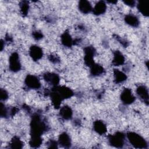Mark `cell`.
<instances>
[{"label":"cell","instance_id":"15","mask_svg":"<svg viewBox=\"0 0 149 149\" xmlns=\"http://www.w3.org/2000/svg\"><path fill=\"white\" fill-rule=\"evenodd\" d=\"M125 58L122 53L119 51H116L114 54L113 63L115 66H119L122 65L124 62Z\"/></svg>","mask_w":149,"mask_h":149},{"label":"cell","instance_id":"23","mask_svg":"<svg viewBox=\"0 0 149 149\" xmlns=\"http://www.w3.org/2000/svg\"><path fill=\"white\" fill-rule=\"evenodd\" d=\"M28 9H29V6L27 3H26L24 2H23L21 6V10L22 12V13L26 14L28 12Z\"/></svg>","mask_w":149,"mask_h":149},{"label":"cell","instance_id":"7","mask_svg":"<svg viewBox=\"0 0 149 149\" xmlns=\"http://www.w3.org/2000/svg\"><path fill=\"white\" fill-rule=\"evenodd\" d=\"M30 55L34 61H37L42 57V51L39 47L33 45L30 49Z\"/></svg>","mask_w":149,"mask_h":149},{"label":"cell","instance_id":"24","mask_svg":"<svg viewBox=\"0 0 149 149\" xmlns=\"http://www.w3.org/2000/svg\"><path fill=\"white\" fill-rule=\"evenodd\" d=\"M8 97V94L5 90H1V98L2 100H6Z\"/></svg>","mask_w":149,"mask_h":149},{"label":"cell","instance_id":"5","mask_svg":"<svg viewBox=\"0 0 149 149\" xmlns=\"http://www.w3.org/2000/svg\"><path fill=\"white\" fill-rule=\"evenodd\" d=\"M120 98L122 102L126 104H130L134 101V97L132 94L131 90L128 88H126L122 91Z\"/></svg>","mask_w":149,"mask_h":149},{"label":"cell","instance_id":"25","mask_svg":"<svg viewBox=\"0 0 149 149\" xmlns=\"http://www.w3.org/2000/svg\"><path fill=\"white\" fill-rule=\"evenodd\" d=\"M123 2L126 4L127 5H129L130 6H134V4H135V1H132V0H129V1H124Z\"/></svg>","mask_w":149,"mask_h":149},{"label":"cell","instance_id":"11","mask_svg":"<svg viewBox=\"0 0 149 149\" xmlns=\"http://www.w3.org/2000/svg\"><path fill=\"white\" fill-rule=\"evenodd\" d=\"M45 80L52 85H56L59 82V77L55 73H47L44 75Z\"/></svg>","mask_w":149,"mask_h":149},{"label":"cell","instance_id":"9","mask_svg":"<svg viewBox=\"0 0 149 149\" xmlns=\"http://www.w3.org/2000/svg\"><path fill=\"white\" fill-rule=\"evenodd\" d=\"M79 9L83 13H88L92 10L90 3L87 1H80L79 3Z\"/></svg>","mask_w":149,"mask_h":149},{"label":"cell","instance_id":"18","mask_svg":"<svg viewBox=\"0 0 149 149\" xmlns=\"http://www.w3.org/2000/svg\"><path fill=\"white\" fill-rule=\"evenodd\" d=\"M58 93L59 94L62 99L69 98L72 95V91L69 88L65 87H60L58 90Z\"/></svg>","mask_w":149,"mask_h":149},{"label":"cell","instance_id":"14","mask_svg":"<svg viewBox=\"0 0 149 149\" xmlns=\"http://www.w3.org/2000/svg\"><path fill=\"white\" fill-rule=\"evenodd\" d=\"M72 111L70 107L65 106L60 110V115L65 119H69L72 117Z\"/></svg>","mask_w":149,"mask_h":149},{"label":"cell","instance_id":"10","mask_svg":"<svg viewBox=\"0 0 149 149\" xmlns=\"http://www.w3.org/2000/svg\"><path fill=\"white\" fill-rule=\"evenodd\" d=\"M94 129L95 131L100 134H104L107 132V127L100 120L95 121L94 123Z\"/></svg>","mask_w":149,"mask_h":149},{"label":"cell","instance_id":"6","mask_svg":"<svg viewBox=\"0 0 149 149\" xmlns=\"http://www.w3.org/2000/svg\"><path fill=\"white\" fill-rule=\"evenodd\" d=\"M94 52V49L91 47H87L85 48L84 61L86 64L89 66H92L94 64L93 61Z\"/></svg>","mask_w":149,"mask_h":149},{"label":"cell","instance_id":"26","mask_svg":"<svg viewBox=\"0 0 149 149\" xmlns=\"http://www.w3.org/2000/svg\"><path fill=\"white\" fill-rule=\"evenodd\" d=\"M34 37L35 38L38 40V39H40V38H41L42 34H40L39 32H35V33H34Z\"/></svg>","mask_w":149,"mask_h":149},{"label":"cell","instance_id":"12","mask_svg":"<svg viewBox=\"0 0 149 149\" xmlns=\"http://www.w3.org/2000/svg\"><path fill=\"white\" fill-rule=\"evenodd\" d=\"M137 94L142 100L146 101H148V90L145 86H139L137 89Z\"/></svg>","mask_w":149,"mask_h":149},{"label":"cell","instance_id":"2","mask_svg":"<svg viewBox=\"0 0 149 149\" xmlns=\"http://www.w3.org/2000/svg\"><path fill=\"white\" fill-rule=\"evenodd\" d=\"M21 65L19 56L16 53H13L9 58V68L13 72H17L20 70Z\"/></svg>","mask_w":149,"mask_h":149},{"label":"cell","instance_id":"4","mask_svg":"<svg viewBox=\"0 0 149 149\" xmlns=\"http://www.w3.org/2000/svg\"><path fill=\"white\" fill-rule=\"evenodd\" d=\"M26 84L31 88H38L40 87V83L38 78L33 75H29L25 80Z\"/></svg>","mask_w":149,"mask_h":149},{"label":"cell","instance_id":"22","mask_svg":"<svg viewBox=\"0 0 149 149\" xmlns=\"http://www.w3.org/2000/svg\"><path fill=\"white\" fill-rule=\"evenodd\" d=\"M22 142L17 138H14L11 143V145L13 148H21L22 147Z\"/></svg>","mask_w":149,"mask_h":149},{"label":"cell","instance_id":"17","mask_svg":"<svg viewBox=\"0 0 149 149\" xmlns=\"http://www.w3.org/2000/svg\"><path fill=\"white\" fill-rule=\"evenodd\" d=\"M137 9H139V12L143 15L144 16H147L148 15V6L146 2L144 1H140L138 2L137 5Z\"/></svg>","mask_w":149,"mask_h":149},{"label":"cell","instance_id":"19","mask_svg":"<svg viewBox=\"0 0 149 149\" xmlns=\"http://www.w3.org/2000/svg\"><path fill=\"white\" fill-rule=\"evenodd\" d=\"M114 77L115 80L117 83L122 82L125 81L126 79V76L125 75V74L118 69H116L114 71Z\"/></svg>","mask_w":149,"mask_h":149},{"label":"cell","instance_id":"3","mask_svg":"<svg viewBox=\"0 0 149 149\" xmlns=\"http://www.w3.org/2000/svg\"><path fill=\"white\" fill-rule=\"evenodd\" d=\"M111 145L119 147H122L124 143V134L122 133H116L115 134L111 136L109 139Z\"/></svg>","mask_w":149,"mask_h":149},{"label":"cell","instance_id":"21","mask_svg":"<svg viewBox=\"0 0 149 149\" xmlns=\"http://www.w3.org/2000/svg\"><path fill=\"white\" fill-rule=\"evenodd\" d=\"M91 72L93 75H98L103 72V68L100 65L94 64L91 66Z\"/></svg>","mask_w":149,"mask_h":149},{"label":"cell","instance_id":"13","mask_svg":"<svg viewBox=\"0 0 149 149\" xmlns=\"http://www.w3.org/2000/svg\"><path fill=\"white\" fill-rule=\"evenodd\" d=\"M125 20V22L127 23V24L133 27L137 26L139 23L138 18L133 15H126Z\"/></svg>","mask_w":149,"mask_h":149},{"label":"cell","instance_id":"8","mask_svg":"<svg viewBox=\"0 0 149 149\" xmlns=\"http://www.w3.org/2000/svg\"><path fill=\"white\" fill-rule=\"evenodd\" d=\"M107 6L104 1H99L94 6L93 11L95 15H100L104 13L106 10Z\"/></svg>","mask_w":149,"mask_h":149},{"label":"cell","instance_id":"16","mask_svg":"<svg viewBox=\"0 0 149 149\" xmlns=\"http://www.w3.org/2000/svg\"><path fill=\"white\" fill-rule=\"evenodd\" d=\"M59 144L62 146L66 147L70 145V140L69 136L65 133L61 134L59 138Z\"/></svg>","mask_w":149,"mask_h":149},{"label":"cell","instance_id":"1","mask_svg":"<svg viewBox=\"0 0 149 149\" xmlns=\"http://www.w3.org/2000/svg\"><path fill=\"white\" fill-rule=\"evenodd\" d=\"M127 137L130 143L137 148H144L146 146V142L145 140L140 135L133 133L129 132L127 133Z\"/></svg>","mask_w":149,"mask_h":149},{"label":"cell","instance_id":"20","mask_svg":"<svg viewBox=\"0 0 149 149\" xmlns=\"http://www.w3.org/2000/svg\"><path fill=\"white\" fill-rule=\"evenodd\" d=\"M62 42L64 45L70 47L72 45L73 41L70 36V35L68 33H65L62 36Z\"/></svg>","mask_w":149,"mask_h":149}]
</instances>
